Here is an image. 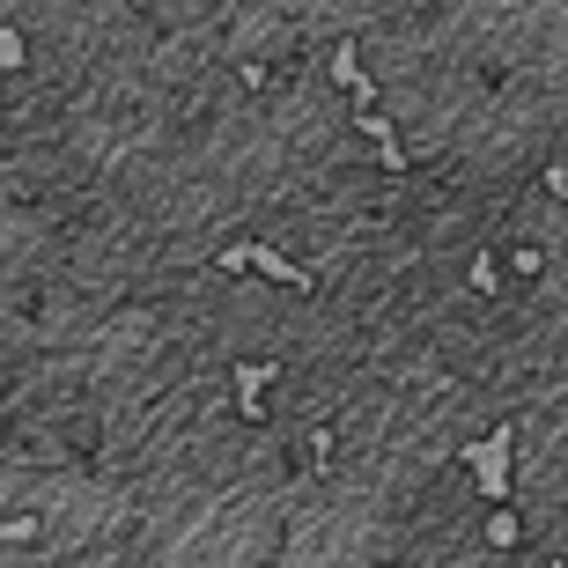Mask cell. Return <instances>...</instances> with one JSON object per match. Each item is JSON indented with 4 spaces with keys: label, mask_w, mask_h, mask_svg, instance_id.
I'll return each instance as SVG.
<instances>
[{
    "label": "cell",
    "mask_w": 568,
    "mask_h": 568,
    "mask_svg": "<svg viewBox=\"0 0 568 568\" xmlns=\"http://www.w3.org/2000/svg\"><path fill=\"white\" fill-rule=\"evenodd\" d=\"M311 465H317V473L333 465V428H317V436H311Z\"/></svg>",
    "instance_id": "cell-4"
},
{
    "label": "cell",
    "mask_w": 568,
    "mask_h": 568,
    "mask_svg": "<svg viewBox=\"0 0 568 568\" xmlns=\"http://www.w3.org/2000/svg\"><path fill=\"white\" fill-rule=\"evenodd\" d=\"M487 539H495V547H517V509H509V503H495V517H487Z\"/></svg>",
    "instance_id": "cell-3"
},
{
    "label": "cell",
    "mask_w": 568,
    "mask_h": 568,
    "mask_svg": "<svg viewBox=\"0 0 568 568\" xmlns=\"http://www.w3.org/2000/svg\"><path fill=\"white\" fill-rule=\"evenodd\" d=\"M274 362H244L236 369V406H244V422H266V392H274Z\"/></svg>",
    "instance_id": "cell-2"
},
{
    "label": "cell",
    "mask_w": 568,
    "mask_h": 568,
    "mask_svg": "<svg viewBox=\"0 0 568 568\" xmlns=\"http://www.w3.org/2000/svg\"><path fill=\"white\" fill-rule=\"evenodd\" d=\"M509 465H517V428H487L480 443H465V473L480 480L487 503H517V480H509Z\"/></svg>",
    "instance_id": "cell-1"
},
{
    "label": "cell",
    "mask_w": 568,
    "mask_h": 568,
    "mask_svg": "<svg viewBox=\"0 0 568 568\" xmlns=\"http://www.w3.org/2000/svg\"><path fill=\"white\" fill-rule=\"evenodd\" d=\"M554 568H561V561H554Z\"/></svg>",
    "instance_id": "cell-5"
}]
</instances>
